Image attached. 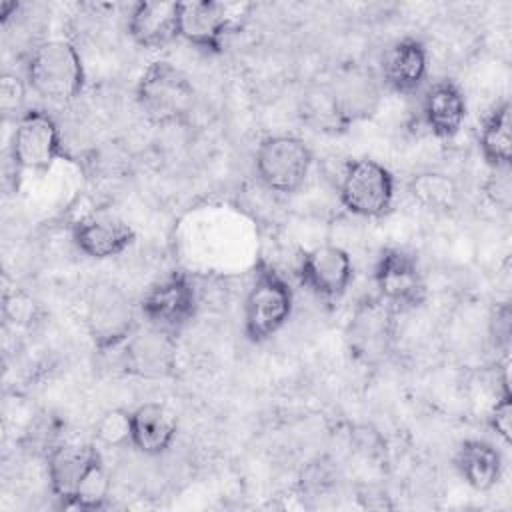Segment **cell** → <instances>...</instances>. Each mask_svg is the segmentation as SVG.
I'll return each instance as SVG.
<instances>
[{
	"label": "cell",
	"instance_id": "1",
	"mask_svg": "<svg viewBox=\"0 0 512 512\" xmlns=\"http://www.w3.org/2000/svg\"><path fill=\"white\" fill-rule=\"evenodd\" d=\"M84 80L82 58L66 40H46L38 44L28 58V88L48 102H72L82 92Z\"/></svg>",
	"mask_w": 512,
	"mask_h": 512
},
{
	"label": "cell",
	"instance_id": "2",
	"mask_svg": "<svg viewBox=\"0 0 512 512\" xmlns=\"http://www.w3.org/2000/svg\"><path fill=\"white\" fill-rule=\"evenodd\" d=\"M136 102L152 124L166 126L190 116L196 104V90L180 68L166 60H156L138 80Z\"/></svg>",
	"mask_w": 512,
	"mask_h": 512
},
{
	"label": "cell",
	"instance_id": "3",
	"mask_svg": "<svg viewBox=\"0 0 512 512\" xmlns=\"http://www.w3.org/2000/svg\"><path fill=\"white\" fill-rule=\"evenodd\" d=\"M294 294L290 284L268 264H258L244 300V334L260 344L274 336L290 318Z\"/></svg>",
	"mask_w": 512,
	"mask_h": 512
},
{
	"label": "cell",
	"instance_id": "4",
	"mask_svg": "<svg viewBox=\"0 0 512 512\" xmlns=\"http://www.w3.org/2000/svg\"><path fill=\"white\" fill-rule=\"evenodd\" d=\"M338 196L350 214L382 218L394 202V176L372 158H352L344 166Z\"/></svg>",
	"mask_w": 512,
	"mask_h": 512
},
{
	"label": "cell",
	"instance_id": "5",
	"mask_svg": "<svg viewBox=\"0 0 512 512\" xmlns=\"http://www.w3.org/2000/svg\"><path fill=\"white\" fill-rule=\"evenodd\" d=\"M312 150L292 134L266 136L254 156V168L260 182L278 194L296 192L312 168Z\"/></svg>",
	"mask_w": 512,
	"mask_h": 512
},
{
	"label": "cell",
	"instance_id": "6",
	"mask_svg": "<svg viewBox=\"0 0 512 512\" xmlns=\"http://www.w3.org/2000/svg\"><path fill=\"white\" fill-rule=\"evenodd\" d=\"M64 156L62 136L56 120L38 108L26 110L12 136V160L18 170L48 172Z\"/></svg>",
	"mask_w": 512,
	"mask_h": 512
},
{
	"label": "cell",
	"instance_id": "7",
	"mask_svg": "<svg viewBox=\"0 0 512 512\" xmlns=\"http://www.w3.org/2000/svg\"><path fill=\"white\" fill-rule=\"evenodd\" d=\"M86 328L94 346L102 352L126 342L136 330L128 296L114 284L94 286L86 304Z\"/></svg>",
	"mask_w": 512,
	"mask_h": 512
},
{
	"label": "cell",
	"instance_id": "8",
	"mask_svg": "<svg viewBox=\"0 0 512 512\" xmlns=\"http://www.w3.org/2000/svg\"><path fill=\"white\" fill-rule=\"evenodd\" d=\"M378 298L394 312L416 308L424 302L426 284L418 260L400 248H384L374 266Z\"/></svg>",
	"mask_w": 512,
	"mask_h": 512
},
{
	"label": "cell",
	"instance_id": "9",
	"mask_svg": "<svg viewBox=\"0 0 512 512\" xmlns=\"http://www.w3.org/2000/svg\"><path fill=\"white\" fill-rule=\"evenodd\" d=\"M140 310L148 326L176 334L196 314V290L184 272H172L146 292Z\"/></svg>",
	"mask_w": 512,
	"mask_h": 512
},
{
	"label": "cell",
	"instance_id": "10",
	"mask_svg": "<svg viewBox=\"0 0 512 512\" xmlns=\"http://www.w3.org/2000/svg\"><path fill=\"white\" fill-rule=\"evenodd\" d=\"M300 282L318 298L340 300L354 278L350 254L336 244H320L302 254Z\"/></svg>",
	"mask_w": 512,
	"mask_h": 512
},
{
	"label": "cell",
	"instance_id": "11",
	"mask_svg": "<svg viewBox=\"0 0 512 512\" xmlns=\"http://www.w3.org/2000/svg\"><path fill=\"white\" fill-rule=\"evenodd\" d=\"M238 10L236 4L214 0L180 2V38L204 52L218 54L236 24Z\"/></svg>",
	"mask_w": 512,
	"mask_h": 512
},
{
	"label": "cell",
	"instance_id": "12",
	"mask_svg": "<svg viewBox=\"0 0 512 512\" xmlns=\"http://www.w3.org/2000/svg\"><path fill=\"white\" fill-rule=\"evenodd\" d=\"M326 86L346 128L372 118L380 108V84L370 70L358 64L340 68Z\"/></svg>",
	"mask_w": 512,
	"mask_h": 512
},
{
	"label": "cell",
	"instance_id": "13",
	"mask_svg": "<svg viewBox=\"0 0 512 512\" xmlns=\"http://www.w3.org/2000/svg\"><path fill=\"white\" fill-rule=\"evenodd\" d=\"M72 240L76 248L94 260H108L128 250L136 234L118 216L94 212L78 218L72 226Z\"/></svg>",
	"mask_w": 512,
	"mask_h": 512
},
{
	"label": "cell",
	"instance_id": "14",
	"mask_svg": "<svg viewBox=\"0 0 512 512\" xmlns=\"http://www.w3.org/2000/svg\"><path fill=\"white\" fill-rule=\"evenodd\" d=\"M394 310L378 296L360 302L348 326L350 350L364 362L382 358L392 338Z\"/></svg>",
	"mask_w": 512,
	"mask_h": 512
},
{
	"label": "cell",
	"instance_id": "15",
	"mask_svg": "<svg viewBox=\"0 0 512 512\" xmlns=\"http://www.w3.org/2000/svg\"><path fill=\"white\" fill-rule=\"evenodd\" d=\"M126 372L140 378H166L176 368L174 334L148 326L134 330L124 350Z\"/></svg>",
	"mask_w": 512,
	"mask_h": 512
},
{
	"label": "cell",
	"instance_id": "16",
	"mask_svg": "<svg viewBox=\"0 0 512 512\" xmlns=\"http://www.w3.org/2000/svg\"><path fill=\"white\" fill-rule=\"evenodd\" d=\"M102 464L100 452L90 444H64L48 454V484L52 494L70 506L86 476Z\"/></svg>",
	"mask_w": 512,
	"mask_h": 512
},
{
	"label": "cell",
	"instance_id": "17",
	"mask_svg": "<svg viewBox=\"0 0 512 512\" xmlns=\"http://www.w3.org/2000/svg\"><path fill=\"white\" fill-rule=\"evenodd\" d=\"M128 34L148 50L168 46L180 38V2L146 0L134 4L128 16Z\"/></svg>",
	"mask_w": 512,
	"mask_h": 512
},
{
	"label": "cell",
	"instance_id": "18",
	"mask_svg": "<svg viewBox=\"0 0 512 512\" xmlns=\"http://www.w3.org/2000/svg\"><path fill=\"white\" fill-rule=\"evenodd\" d=\"M382 82L400 94L416 92L428 74L426 46L416 38L396 40L380 60Z\"/></svg>",
	"mask_w": 512,
	"mask_h": 512
},
{
	"label": "cell",
	"instance_id": "19",
	"mask_svg": "<svg viewBox=\"0 0 512 512\" xmlns=\"http://www.w3.org/2000/svg\"><path fill=\"white\" fill-rule=\"evenodd\" d=\"M422 116L436 138H454L466 118V98L452 80H436L422 98Z\"/></svg>",
	"mask_w": 512,
	"mask_h": 512
},
{
	"label": "cell",
	"instance_id": "20",
	"mask_svg": "<svg viewBox=\"0 0 512 512\" xmlns=\"http://www.w3.org/2000/svg\"><path fill=\"white\" fill-rule=\"evenodd\" d=\"M176 432V418L158 402H144L130 412V444L142 454H164Z\"/></svg>",
	"mask_w": 512,
	"mask_h": 512
},
{
	"label": "cell",
	"instance_id": "21",
	"mask_svg": "<svg viewBox=\"0 0 512 512\" xmlns=\"http://www.w3.org/2000/svg\"><path fill=\"white\" fill-rule=\"evenodd\" d=\"M454 464L462 480L478 492L494 488L502 476V456L498 448L486 440L462 442L454 456Z\"/></svg>",
	"mask_w": 512,
	"mask_h": 512
},
{
	"label": "cell",
	"instance_id": "22",
	"mask_svg": "<svg viewBox=\"0 0 512 512\" xmlns=\"http://www.w3.org/2000/svg\"><path fill=\"white\" fill-rule=\"evenodd\" d=\"M512 106L508 100L496 104L482 122L478 146L492 168H508L512 160Z\"/></svg>",
	"mask_w": 512,
	"mask_h": 512
},
{
	"label": "cell",
	"instance_id": "23",
	"mask_svg": "<svg viewBox=\"0 0 512 512\" xmlns=\"http://www.w3.org/2000/svg\"><path fill=\"white\" fill-rule=\"evenodd\" d=\"M408 190L424 210L434 214H448L460 202V186L450 174L426 170L412 176Z\"/></svg>",
	"mask_w": 512,
	"mask_h": 512
},
{
	"label": "cell",
	"instance_id": "24",
	"mask_svg": "<svg viewBox=\"0 0 512 512\" xmlns=\"http://www.w3.org/2000/svg\"><path fill=\"white\" fill-rule=\"evenodd\" d=\"M302 118L306 124H310L314 130L318 132H328V134H336L346 130V126L342 124L338 110L332 102L330 90L326 84H320L316 88H312L302 102Z\"/></svg>",
	"mask_w": 512,
	"mask_h": 512
},
{
	"label": "cell",
	"instance_id": "25",
	"mask_svg": "<svg viewBox=\"0 0 512 512\" xmlns=\"http://www.w3.org/2000/svg\"><path fill=\"white\" fill-rule=\"evenodd\" d=\"M96 438L106 446L130 444V412L122 408L108 410L96 422Z\"/></svg>",
	"mask_w": 512,
	"mask_h": 512
},
{
	"label": "cell",
	"instance_id": "26",
	"mask_svg": "<svg viewBox=\"0 0 512 512\" xmlns=\"http://www.w3.org/2000/svg\"><path fill=\"white\" fill-rule=\"evenodd\" d=\"M26 88L28 82L12 72H4L0 78V110L6 118L18 120L26 110Z\"/></svg>",
	"mask_w": 512,
	"mask_h": 512
},
{
	"label": "cell",
	"instance_id": "27",
	"mask_svg": "<svg viewBox=\"0 0 512 512\" xmlns=\"http://www.w3.org/2000/svg\"><path fill=\"white\" fill-rule=\"evenodd\" d=\"M488 424L490 428L508 444L512 438V394L508 386V376L502 380V390L496 396V402L488 414Z\"/></svg>",
	"mask_w": 512,
	"mask_h": 512
},
{
	"label": "cell",
	"instance_id": "28",
	"mask_svg": "<svg viewBox=\"0 0 512 512\" xmlns=\"http://www.w3.org/2000/svg\"><path fill=\"white\" fill-rule=\"evenodd\" d=\"M484 192L494 206H498L502 210H510V204H512L510 166L508 168H492V174L484 184Z\"/></svg>",
	"mask_w": 512,
	"mask_h": 512
},
{
	"label": "cell",
	"instance_id": "29",
	"mask_svg": "<svg viewBox=\"0 0 512 512\" xmlns=\"http://www.w3.org/2000/svg\"><path fill=\"white\" fill-rule=\"evenodd\" d=\"M492 334L496 338V342H504L508 344V338H510V308L508 304H502L494 318H492Z\"/></svg>",
	"mask_w": 512,
	"mask_h": 512
},
{
	"label": "cell",
	"instance_id": "30",
	"mask_svg": "<svg viewBox=\"0 0 512 512\" xmlns=\"http://www.w3.org/2000/svg\"><path fill=\"white\" fill-rule=\"evenodd\" d=\"M18 8H20L18 2H0V20L6 22L10 16L16 14Z\"/></svg>",
	"mask_w": 512,
	"mask_h": 512
}]
</instances>
